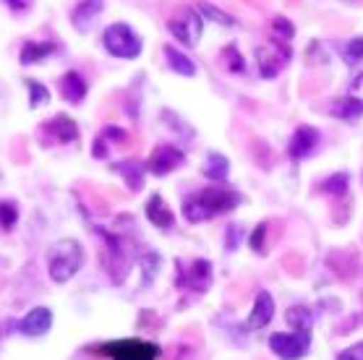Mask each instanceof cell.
<instances>
[{"instance_id":"37","label":"cell","mask_w":363,"mask_h":360,"mask_svg":"<svg viewBox=\"0 0 363 360\" xmlns=\"http://www.w3.org/2000/svg\"><path fill=\"white\" fill-rule=\"evenodd\" d=\"M11 9L13 11H26V6H29V0H6Z\"/></svg>"},{"instance_id":"9","label":"cell","mask_w":363,"mask_h":360,"mask_svg":"<svg viewBox=\"0 0 363 360\" xmlns=\"http://www.w3.org/2000/svg\"><path fill=\"white\" fill-rule=\"evenodd\" d=\"M178 285L191 287L194 293L209 290V285H212V264L206 261V259H196V261L191 264L189 271L178 269Z\"/></svg>"},{"instance_id":"18","label":"cell","mask_w":363,"mask_h":360,"mask_svg":"<svg viewBox=\"0 0 363 360\" xmlns=\"http://www.w3.org/2000/svg\"><path fill=\"white\" fill-rule=\"evenodd\" d=\"M55 50H58L55 42H26L24 47H21L18 60H21V66H32V63H40V60L50 57Z\"/></svg>"},{"instance_id":"2","label":"cell","mask_w":363,"mask_h":360,"mask_svg":"<svg viewBox=\"0 0 363 360\" xmlns=\"http://www.w3.org/2000/svg\"><path fill=\"white\" fill-rule=\"evenodd\" d=\"M82 266H84V248L82 243H76L74 237H63V240H58L55 246L50 248L48 271L55 282H60V285L68 282Z\"/></svg>"},{"instance_id":"4","label":"cell","mask_w":363,"mask_h":360,"mask_svg":"<svg viewBox=\"0 0 363 360\" xmlns=\"http://www.w3.org/2000/svg\"><path fill=\"white\" fill-rule=\"evenodd\" d=\"M97 352L110 360H157L160 347L144 339H118V342L102 344Z\"/></svg>"},{"instance_id":"19","label":"cell","mask_w":363,"mask_h":360,"mask_svg":"<svg viewBox=\"0 0 363 360\" xmlns=\"http://www.w3.org/2000/svg\"><path fill=\"white\" fill-rule=\"evenodd\" d=\"M165 57H167V66L173 68L175 74L196 76V66H194V60L183 55L181 50H175V47H170V45H167V47H165Z\"/></svg>"},{"instance_id":"23","label":"cell","mask_w":363,"mask_h":360,"mask_svg":"<svg viewBox=\"0 0 363 360\" xmlns=\"http://www.w3.org/2000/svg\"><path fill=\"white\" fill-rule=\"evenodd\" d=\"M24 84H26V89H29V107H32V110H37V107H42V105H48L50 91H48V86H45V84L37 81V79H24Z\"/></svg>"},{"instance_id":"15","label":"cell","mask_w":363,"mask_h":360,"mask_svg":"<svg viewBox=\"0 0 363 360\" xmlns=\"http://www.w3.org/2000/svg\"><path fill=\"white\" fill-rule=\"evenodd\" d=\"M147 217H149V222L155 225V227H160V230H170L175 225V217H173V212H170V206L165 204V198L160 196V193H155V196L149 198L147 201Z\"/></svg>"},{"instance_id":"13","label":"cell","mask_w":363,"mask_h":360,"mask_svg":"<svg viewBox=\"0 0 363 360\" xmlns=\"http://www.w3.org/2000/svg\"><path fill=\"white\" fill-rule=\"evenodd\" d=\"M274 316V300L269 293H262L256 295L254 300V308H251V316H248V329H264Z\"/></svg>"},{"instance_id":"16","label":"cell","mask_w":363,"mask_h":360,"mask_svg":"<svg viewBox=\"0 0 363 360\" xmlns=\"http://www.w3.org/2000/svg\"><path fill=\"white\" fill-rule=\"evenodd\" d=\"M58 89H60V94H63V99L71 102V105H79V102H84V97H86V81H84L82 74H76V71H68V74L60 76Z\"/></svg>"},{"instance_id":"27","label":"cell","mask_w":363,"mask_h":360,"mask_svg":"<svg viewBox=\"0 0 363 360\" xmlns=\"http://www.w3.org/2000/svg\"><path fill=\"white\" fill-rule=\"evenodd\" d=\"M18 222V206L13 201H0V227L11 230Z\"/></svg>"},{"instance_id":"31","label":"cell","mask_w":363,"mask_h":360,"mask_svg":"<svg viewBox=\"0 0 363 360\" xmlns=\"http://www.w3.org/2000/svg\"><path fill=\"white\" fill-rule=\"evenodd\" d=\"M264 237H267V225H259V227L251 232V237H248V246H251V251H256V254H264Z\"/></svg>"},{"instance_id":"3","label":"cell","mask_w":363,"mask_h":360,"mask_svg":"<svg viewBox=\"0 0 363 360\" xmlns=\"http://www.w3.org/2000/svg\"><path fill=\"white\" fill-rule=\"evenodd\" d=\"M102 45L110 55L123 57V60H133V57L141 55V37H136L128 24H110L102 34Z\"/></svg>"},{"instance_id":"10","label":"cell","mask_w":363,"mask_h":360,"mask_svg":"<svg viewBox=\"0 0 363 360\" xmlns=\"http://www.w3.org/2000/svg\"><path fill=\"white\" fill-rule=\"evenodd\" d=\"M316 144H319V131L311 128V125H298L296 133H293V139H290L288 154L293 157V159H303V157H308L314 152Z\"/></svg>"},{"instance_id":"6","label":"cell","mask_w":363,"mask_h":360,"mask_svg":"<svg viewBox=\"0 0 363 360\" xmlns=\"http://www.w3.org/2000/svg\"><path fill=\"white\" fill-rule=\"evenodd\" d=\"M308 339H311L308 332H296V334L277 332L269 337V350L282 360H298L308 352Z\"/></svg>"},{"instance_id":"22","label":"cell","mask_w":363,"mask_h":360,"mask_svg":"<svg viewBox=\"0 0 363 360\" xmlns=\"http://www.w3.org/2000/svg\"><path fill=\"white\" fill-rule=\"evenodd\" d=\"M285 319H288V324L296 329V332H308V329H311V311L303 308V305H293V308H288Z\"/></svg>"},{"instance_id":"28","label":"cell","mask_w":363,"mask_h":360,"mask_svg":"<svg viewBox=\"0 0 363 360\" xmlns=\"http://www.w3.org/2000/svg\"><path fill=\"white\" fill-rule=\"evenodd\" d=\"M225 55V63H228V68H230L233 74H243L246 71V63H243V57H240V52L233 45H228V47L223 50Z\"/></svg>"},{"instance_id":"1","label":"cell","mask_w":363,"mask_h":360,"mask_svg":"<svg viewBox=\"0 0 363 360\" xmlns=\"http://www.w3.org/2000/svg\"><path fill=\"white\" fill-rule=\"evenodd\" d=\"M238 204H240V196L235 191L204 189L183 201V214H186L189 222H204V220H212L215 214L233 212Z\"/></svg>"},{"instance_id":"32","label":"cell","mask_w":363,"mask_h":360,"mask_svg":"<svg viewBox=\"0 0 363 360\" xmlns=\"http://www.w3.org/2000/svg\"><path fill=\"white\" fill-rule=\"evenodd\" d=\"M102 136H105L110 144H116V141H118V144H125V141H128V136H125L123 128H116V125H108V128L102 131Z\"/></svg>"},{"instance_id":"34","label":"cell","mask_w":363,"mask_h":360,"mask_svg":"<svg viewBox=\"0 0 363 360\" xmlns=\"http://www.w3.org/2000/svg\"><path fill=\"white\" fill-rule=\"evenodd\" d=\"M337 360H363V342L353 344V347H347L345 352H340Z\"/></svg>"},{"instance_id":"11","label":"cell","mask_w":363,"mask_h":360,"mask_svg":"<svg viewBox=\"0 0 363 360\" xmlns=\"http://www.w3.org/2000/svg\"><path fill=\"white\" fill-rule=\"evenodd\" d=\"M18 327H21V332H24L26 337L48 334L50 327H52V313H50V308H45V305H37V308H32V311L21 319Z\"/></svg>"},{"instance_id":"5","label":"cell","mask_w":363,"mask_h":360,"mask_svg":"<svg viewBox=\"0 0 363 360\" xmlns=\"http://www.w3.org/2000/svg\"><path fill=\"white\" fill-rule=\"evenodd\" d=\"M167 29L175 40H181L183 45H196L199 37H201V29H204V21H201V13L196 9H183L175 18L167 21Z\"/></svg>"},{"instance_id":"26","label":"cell","mask_w":363,"mask_h":360,"mask_svg":"<svg viewBox=\"0 0 363 360\" xmlns=\"http://www.w3.org/2000/svg\"><path fill=\"white\" fill-rule=\"evenodd\" d=\"M139 266L144 271V285H149L155 279V274L160 271V266H162V259L157 254H147L144 259H139Z\"/></svg>"},{"instance_id":"8","label":"cell","mask_w":363,"mask_h":360,"mask_svg":"<svg viewBox=\"0 0 363 360\" xmlns=\"http://www.w3.org/2000/svg\"><path fill=\"white\" fill-rule=\"evenodd\" d=\"M183 162H186V157H183L181 149H175L173 144H160V147H155L152 157H149L147 167L152 175L162 178L167 172H173L175 167H181Z\"/></svg>"},{"instance_id":"17","label":"cell","mask_w":363,"mask_h":360,"mask_svg":"<svg viewBox=\"0 0 363 360\" xmlns=\"http://www.w3.org/2000/svg\"><path fill=\"white\" fill-rule=\"evenodd\" d=\"M113 172H118V175L125 180V186H128L131 191L144 189V164L136 162V159H125V162L113 164Z\"/></svg>"},{"instance_id":"25","label":"cell","mask_w":363,"mask_h":360,"mask_svg":"<svg viewBox=\"0 0 363 360\" xmlns=\"http://www.w3.org/2000/svg\"><path fill=\"white\" fill-rule=\"evenodd\" d=\"M342 60H345L347 66H361L363 60V37H355V40H350L342 47Z\"/></svg>"},{"instance_id":"30","label":"cell","mask_w":363,"mask_h":360,"mask_svg":"<svg viewBox=\"0 0 363 360\" xmlns=\"http://www.w3.org/2000/svg\"><path fill=\"white\" fill-rule=\"evenodd\" d=\"M345 189H347V175H345V172H340V175H332L327 183H322V191H327V193H335V196L345 193Z\"/></svg>"},{"instance_id":"24","label":"cell","mask_w":363,"mask_h":360,"mask_svg":"<svg viewBox=\"0 0 363 360\" xmlns=\"http://www.w3.org/2000/svg\"><path fill=\"white\" fill-rule=\"evenodd\" d=\"M196 11L201 13V16H206L209 21H215V24H220V26H233V24H235V18H233L230 13L220 11L217 6H212V3H199Z\"/></svg>"},{"instance_id":"12","label":"cell","mask_w":363,"mask_h":360,"mask_svg":"<svg viewBox=\"0 0 363 360\" xmlns=\"http://www.w3.org/2000/svg\"><path fill=\"white\" fill-rule=\"evenodd\" d=\"M42 131H50V136L58 141V144L79 141V125H76L68 115H55V118H50L48 123H42Z\"/></svg>"},{"instance_id":"14","label":"cell","mask_w":363,"mask_h":360,"mask_svg":"<svg viewBox=\"0 0 363 360\" xmlns=\"http://www.w3.org/2000/svg\"><path fill=\"white\" fill-rule=\"evenodd\" d=\"M102 6H105V0H82V3L71 11V24H74L79 32H89L91 21L102 13Z\"/></svg>"},{"instance_id":"33","label":"cell","mask_w":363,"mask_h":360,"mask_svg":"<svg viewBox=\"0 0 363 360\" xmlns=\"http://www.w3.org/2000/svg\"><path fill=\"white\" fill-rule=\"evenodd\" d=\"M108 144H110V141L105 139L102 133L94 139V147H91V152H94V157H97V159H105V157H108Z\"/></svg>"},{"instance_id":"21","label":"cell","mask_w":363,"mask_h":360,"mask_svg":"<svg viewBox=\"0 0 363 360\" xmlns=\"http://www.w3.org/2000/svg\"><path fill=\"white\" fill-rule=\"evenodd\" d=\"M332 115H335V118H342V120H355V118L363 115V105L347 94V97L337 99V102L332 105Z\"/></svg>"},{"instance_id":"7","label":"cell","mask_w":363,"mask_h":360,"mask_svg":"<svg viewBox=\"0 0 363 360\" xmlns=\"http://www.w3.org/2000/svg\"><path fill=\"white\" fill-rule=\"evenodd\" d=\"M290 60V50L282 47V45H264V47L256 50V63H259V71L264 79H274L282 68L288 66Z\"/></svg>"},{"instance_id":"29","label":"cell","mask_w":363,"mask_h":360,"mask_svg":"<svg viewBox=\"0 0 363 360\" xmlns=\"http://www.w3.org/2000/svg\"><path fill=\"white\" fill-rule=\"evenodd\" d=\"M272 32H274V37H277V40H293V34H296V26L290 24L288 18L277 16L272 21Z\"/></svg>"},{"instance_id":"35","label":"cell","mask_w":363,"mask_h":360,"mask_svg":"<svg viewBox=\"0 0 363 360\" xmlns=\"http://www.w3.org/2000/svg\"><path fill=\"white\" fill-rule=\"evenodd\" d=\"M350 97L358 99V102L363 105V74H361V76H355L353 84H350Z\"/></svg>"},{"instance_id":"36","label":"cell","mask_w":363,"mask_h":360,"mask_svg":"<svg viewBox=\"0 0 363 360\" xmlns=\"http://www.w3.org/2000/svg\"><path fill=\"white\" fill-rule=\"evenodd\" d=\"M238 235H240V227L238 225H230V227H228V251L238 248Z\"/></svg>"},{"instance_id":"20","label":"cell","mask_w":363,"mask_h":360,"mask_svg":"<svg viewBox=\"0 0 363 360\" xmlns=\"http://www.w3.org/2000/svg\"><path fill=\"white\" fill-rule=\"evenodd\" d=\"M228 172H230V162H228V157L217 154V152H212V154L206 157L204 175L209 180H225L228 178Z\"/></svg>"}]
</instances>
